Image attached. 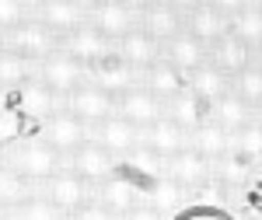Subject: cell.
Returning <instances> with one entry per match:
<instances>
[{
  "instance_id": "obj_7",
  "label": "cell",
  "mask_w": 262,
  "mask_h": 220,
  "mask_svg": "<svg viewBox=\"0 0 262 220\" xmlns=\"http://www.w3.org/2000/svg\"><path fill=\"white\" fill-rule=\"evenodd\" d=\"M63 108L95 129L98 122H105V119H112V116H116V98L88 80V84H81L74 95H67V98H63Z\"/></svg>"
},
{
  "instance_id": "obj_30",
  "label": "cell",
  "mask_w": 262,
  "mask_h": 220,
  "mask_svg": "<svg viewBox=\"0 0 262 220\" xmlns=\"http://www.w3.org/2000/svg\"><path fill=\"white\" fill-rule=\"evenodd\" d=\"M35 80V63L18 56V53H11V49H4L0 53V91H18L25 84H32Z\"/></svg>"
},
{
  "instance_id": "obj_11",
  "label": "cell",
  "mask_w": 262,
  "mask_h": 220,
  "mask_svg": "<svg viewBox=\"0 0 262 220\" xmlns=\"http://www.w3.org/2000/svg\"><path fill=\"white\" fill-rule=\"evenodd\" d=\"M91 189H95V185H88L77 171L63 168L60 175H53V179L46 182V200L53 203V206H60L67 217H74L84 203L95 200V192H91Z\"/></svg>"
},
{
  "instance_id": "obj_15",
  "label": "cell",
  "mask_w": 262,
  "mask_h": 220,
  "mask_svg": "<svg viewBox=\"0 0 262 220\" xmlns=\"http://www.w3.org/2000/svg\"><path fill=\"white\" fill-rule=\"evenodd\" d=\"M91 140L101 143L112 158H126L129 150H137L143 143V129H137L133 122L119 119V116H112V119L98 122V126L91 129Z\"/></svg>"
},
{
  "instance_id": "obj_20",
  "label": "cell",
  "mask_w": 262,
  "mask_h": 220,
  "mask_svg": "<svg viewBox=\"0 0 262 220\" xmlns=\"http://www.w3.org/2000/svg\"><path fill=\"white\" fill-rule=\"evenodd\" d=\"M171 179L179 182L182 189H203V185H210V175H213V161H206L200 150H192V147H185L179 158L168 161V168H164Z\"/></svg>"
},
{
  "instance_id": "obj_35",
  "label": "cell",
  "mask_w": 262,
  "mask_h": 220,
  "mask_svg": "<svg viewBox=\"0 0 262 220\" xmlns=\"http://www.w3.org/2000/svg\"><path fill=\"white\" fill-rule=\"evenodd\" d=\"M171 220H238V217L227 206H221V203H189Z\"/></svg>"
},
{
  "instance_id": "obj_5",
  "label": "cell",
  "mask_w": 262,
  "mask_h": 220,
  "mask_svg": "<svg viewBox=\"0 0 262 220\" xmlns=\"http://www.w3.org/2000/svg\"><path fill=\"white\" fill-rule=\"evenodd\" d=\"M7 108H14L21 119L46 122V119H53L56 112H63V98L56 91H49L46 84L32 80V84H25V87H18V91L7 95Z\"/></svg>"
},
{
  "instance_id": "obj_31",
  "label": "cell",
  "mask_w": 262,
  "mask_h": 220,
  "mask_svg": "<svg viewBox=\"0 0 262 220\" xmlns=\"http://www.w3.org/2000/svg\"><path fill=\"white\" fill-rule=\"evenodd\" d=\"M189 91H196L210 108H213V101L217 98H224L227 91H231V80L224 77L221 70H213L210 63H203L196 74H189Z\"/></svg>"
},
{
  "instance_id": "obj_39",
  "label": "cell",
  "mask_w": 262,
  "mask_h": 220,
  "mask_svg": "<svg viewBox=\"0 0 262 220\" xmlns=\"http://www.w3.org/2000/svg\"><path fill=\"white\" fill-rule=\"evenodd\" d=\"M0 220H14V210L7 203H0Z\"/></svg>"
},
{
  "instance_id": "obj_2",
  "label": "cell",
  "mask_w": 262,
  "mask_h": 220,
  "mask_svg": "<svg viewBox=\"0 0 262 220\" xmlns=\"http://www.w3.org/2000/svg\"><path fill=\"white\" fill-rule=\"evenodd\" d=\"M35 80L46 84L49 91H56L60 98H67L81 84L91 80V67L77 63L74 56H67V53H53V56H46L42 63H35Z\"/></svg>"
},
{
  "instance_id": "obj_25",
  "label": "cell",
  "mask_w": 262,
  "mask_h": 220,
  "mask_svg": "<svg viewBox=\"0 0 262 220\" xmlns=\"http://www.w3.org/2000/svg\"><path fill=\"white\" fill-rule=\"evenodd\" d=\"M143 196H147V206H154L164 220H171L182 210V196H185V189H182V185L171 179L168 171H161L158 179L143 189Z\"/></svg>"
},
{
  "instance_id": "obj_4",
  "label": "cell",
  "mask_w": 262,
  "mask_h": 220,
  "mask_svg": "<svg viewBox=\"0 0 262 220\" xmlns=\"http://www.w3.org/2000/svg\"><path fill=\"white\" fill-rule=\"evenodd\" d=\"M185 32L210 49L224 35H231V7L227 4H189L185 7Z\"/></svg>"
},
{
  "instance_id": "obj_8",
  "label": "cell",
  "mask_w": 262,
  "mask_h": 220,
  "mask_svg": "<svg viewBox=\"0 0 262 220\" xmlns=\"http://www.w3.org/2000/svg\"><path fill=\"white\" fill-rule=\"evenodd\" d=\"M140 28L158 42V46H168V42L185 32V7L179 4H143L140 7Z\"/></svg>"
},
{
  "instance_id": "obj_22",
  "label": "cell",
  "mask_w": 262,
  "mask_h": 220,
  "mask_svg": "<svg viewBox=\"0 0 262 220\" xmlns=\"http://www.w3.org/2000/svg\"><path fill=\"white\" fill-rule=\"evenodd\" d=\"M161 60H168L175 70H179V74H185V77H189V74H196L203 63L210 60V49H206L196 35L182 32V35H175V39L161 49Z\"/></svg>"
},
{
  "instance_id": "obj_32",
  "label": "cell",
  "mask_w": 262,
  "mask_h": 220,
  "mask_svg": "<svg viewBox=\"0 0 262 220\" xmlns=\"http://www.w3.org/2000/svg\"><path fill=\"white\" fill-rule=\"evenodd\" d=\"M231 150L262 168V122L252 119L248 126H242L238 133H231Z\"/></svg>"
},
{
  "instance_id": "obj_10",
  "label": "cell",
  "mask_w": 262,
  "mask_h": 220,
  "mask_svg": "<svg viewBox=\"0 0 262 220\" xmlns=\"http://www.w3.org/2000/svg\"><path fill=\"white\" fill-rule=\"evenodd\" d=\"M7 49L18 53V56H25V60H32V63H42L46 56L60 53V39L32 18V21H25L21 28H14V32L7 35Z\"/></svg>"
},
{
  "instance_id": "obj_23",
  "label": "cell",
  "mask_w": 262,
  "mask_h": 220,
  "mask_svg": "<svg viewBox=\"0 0 262 220\" xmlns=\"http://www.w3.org/2000/svg\"><path fill=\"white\" fill-rule=\"evenodd\" d=\"M112 49H116V46H112L108 39H101L91 25H84V28H77V32H70V35H63V39H60V53L74 56V60L84 63V67L98 63L101 56L112 53Z\"/></svg>"
},
{
  "instance_id": "obj_12",
  "label": "cell",
  "mask_w": 262,
  "mask_h": 220,
  "mask_svg": "<svg viewBox=\"0 0 262 220\" xmlns=\"http://www.w3.org/2000/svg\"><path fill=\"white\" fill-rule=\"evenodd\" d=\"M91 84L101 87V91H108L112 98H119L126 91H133L137 84H140V74L133 70V67H126L119 60V53L112 49V53H105L98 63H91Z\"/></svg>"
},
{
  "instance_id": "obj_6",
  "label": "cell",
  "mask_w": 262,
  "mask_h": 220,
  "mask_svg": "<svg viewBox=\"0 0 262 220\" xmlns=\"http://www.w3.org/2000/svg\"><path fill=\"white\" fill-rule=\"evenodd\" d=\"M88 11L91 4H67V0H46V4H32V18L42 28H49L56 39L70 35L88 25Z\"/></svg>"
},
{
  "instance_id": "obj_27",
  "label": "cell",
  "mask_w": 262,
  "mask_h": 220,
  "mask_svg": "<svg viewBox=\"0 0 262 220\" xmlns=\"http://www.w3.org/2000/svg\"><path fill=\"white\" fill-rule=\"evenodd\" d=\"M231 35L245 42L252 53L262 46V7L259 4H238L231 7Z\"/></svg>"
},
{
  "instance_id": "obj_42",
  "label": "cell",
  "mask_w": 262,
  "mask_h": 220,
  "mask_svg": "<svg viewBox=\"0 0 262 220\" xmlns=\"http://www.w3.org/2000/svg\"><path fill=\"white\" fill-rule=\"evenodd\" d=\"M4 49H7V35L0 32V53H4Z\"/></svg>"
},
{
  "instance_id": "obj_9",
  "label": "cell",
  "mask_w": 262,
  "mask_h": 220,
  "mask_svg": "<svg viewBox=\"0 0 262 220\" xmlns=\"http://www.w3.org/2000/svg\"><path fill=\"white\" fill-rule=\"evenodd\" d=\"M42 140L49 143V147H56L63 158H70L74 150H81L84 143L91 140V126L63 108V112H56L53 119L42 122Z\"/></svg>"
},
{
  "instance_id": "obj_24",
  "label": "cell",
  "mask_w": 262,
  "mask_h": 220,
  "mask_svg": "<svg viewBox=\"0 0 262 220\" xmlns=\"http://www.w3.org/2000/svg\"><path fill=\"white\" fill-rule=\"evenodd\" d=\"M116 53H119V60L126 63V67H133L137 74H143L147 67H154V63L161 60V46L150 39L143 28H133L129 35H122V39L116 42Z\"/></svg>"
},
{
  "instance_id": "obj_1",
  "label": "cell",
  "mask_w": 262,
  "mask_h": 220,
  "mask_svg": "<svg viewBox=\"0 0 262 220\" xmlns=\"http://www.w3.org/2000/svg\"><path fill=\"white\" fill-rule=\"evenodd\" d=\"M63 161L67 158H63L56 147H49L46 140H25L21 147H14V150L7 154V164L18 171L21 179L35 182V185H46L53 175H60Z\"/></svg>"
},
{
  "instance_id": "obj_43",
  "label": "cell",
  "mask_w": 262,
  "mask_h": 220,
  "mask_svg": "<svg viewBox=\"0 0 262 220\" xmlns=\"http://www.w3.org/2000/svg\"><path fill=\"white\" fill-rule=\"evenodd\" d=\"M255 63H259V67H262V46H259V49H255Z\"/></svg>"
},
{
  "instance_id": "obj_3",
  "label": "cell",
  "mask_w": 262,
  "mask_h": 220,
  "mask_svg": "<svg viewBox=\"0 0 262 220\" xmlns=\"http://www.w3.org/2000/svg\"><path fill=\"white\" fill-rule=\"evenodd\" d=\"M140 7L143 4H116V0H105V4H91L88 11V25L98 32L101 39H108L112 46L129 35L133 28H140Z\"/></svg>"
},
{
  "instance_id": "obj_14",
  "label": "cell",
  "mask_w": 262,
  "mask_h": 220,
  "mask_svg": "<svg viewBox=\"0 0 262 220\" xmlns=\"http://www.w3.org/2000/svg\"><path fill=\"white\" fill-rule=\"evenodd\" d=\"M143 147H147L154 158L171 161V158H179L182 150L189 147V133H185L179 122L164 112L154 126H147V129H143Z\"/></svg>"
},
{
  "instance_id": "obj_44",
  "label": "cell",
  "mask_w": 262,
  "mask_h": 220,
  "mask_svg": "<svg viewBox=\"0 0 262 220\" xmlns=\"http://www.w3.org/2000/svg\"><path fill=\"white\" fill-rule=\"evenodd\" d=\"M255 119H259V122H262V108H259V112H255Z\"/></svg>"
},
{
  "instance_id": "obj_41",
  "label": "cell",
  "mask_w": 262,
  "mask_h": 220,
  "mask_svg": "<svg viewBox=\"0 0 262 220\" xmlns=\"http://www.w3.org/2000/svg\"><path fill=\"white\" fill-rule=\"evenodd\" d=\"M7 108V91H0V112Z\"/></svg>"
},
{
  "instance_id": "obj_26",
  "label": "cell",
  "mask_w": 262,
  "mask_h": 220,
  "mask_svg": "<svg viewBox=\"0 0 262 220\" xmlns=\"http://www.w3.org/2000/svg\"><path fill=\"white\" fill-rule=\"evenodd\" d=\"M164 112H168L171 119L179 122V126L185 129V133H189V137H192V133H196V129L203 126V122L210 119V105H206V101H203L196 91H189V87H185V91H182V95L171 101Z\"/></svg>"
},
{
  "instance_id": "obj_38",
  "label": "cell",
  "mask_w": 262,
  "mask_h": 220,
  "mask_svg": "<svg viewBox=\"0 0 262 220\" xmlns=\"http://www.w3.org/2000/svg\"><path fill=\"white\" fill-rule=\"evenodd\" d=\"M119 220H164L154 206H147V203H140V206H133L126 217H119Z\"/></svg>"
},
{
  "instance_id": "obj_34",
  "label": "cell",
  "mask_w": 262,
  "mask_h": 220,
  "mask_svg": "<svg viewBox=\"0 0 262 220\" xmlns=\"http://www.w3.org/2000/svg\"><path fill=\"white\" fill-rule=\"evenodd\" d=\"M14 220H70V217L63 213L60 206H53L46 196H35V200L21 203L14 210Z\"/></svg>"
},
{
  "instance_id": "obj_40",
  "label": "cell",
  "mask_w": 262,
  "mask_h": 220,
  "mask_svg": "<svg viewBox=\"0 0 262 220\" xmlns=\"http://www.w3.org/2000/svg\"><path fill=\"white\" fill-rule=\"evenodd\" d=\"M7 154H11V150H7V147H0V171L7 168Z\"/></svg>"
},
{
  "instance_id": "obj_36",
  "label": "cell",
  "mask_w": 262,
  "mask_h": 220,
  "mask_svg": "<svg viewBox=\"0 0 262 220\" xmlns=\"http://www.w3.org/2000/svg\"><path fill=\"white\" fill-rule=\"evenodd\" d=\"M25 21H32V4H18V0H0V32L11 35Z\"/></svg>"
},
{
  "instance_id": "obj_13",
  "label": "cell",
  "mask_w": 262,
  "mask_h": 220,
  "mask_svg": "<svg viewBox=\"0 0 262 220\" xmlns=\"http://www.w3.org/2000/svg\"><path fill=\"white\" fill-rule=\"evenodd\" d=\"M67 168H70V171H77L88 185H101L105 179H112V175H116V168H119V164H116V158H112L101 143L88 140L81 150H74V154L67 158Z\"/></svg>"
},
{
  "instance_id": "obj_28",
  "label": "cell",
  "mask_w": 262,
  "mask_h": 220,
  "mask_svg": "<svg viewBox=\"0 0 262 220\" xmlns=\"http://www.w3.org/2000/svg\"><path fill=\"white\" fill-rule=\"evenodd\" d=\"M210 119L217 122V126H224L227 133H238L242 126H248V122L255 119V108H248L234 91H227L224 98L213 101V108H210Z\"/></svg>"
},
{
  "instance_id": "obj_19",
  "label": "cell",
  "mask_w": 262,
  "mask_h": 220,
  "mask_svg": "<svg viewBox=\"0 0 262 220\" xmlns=\"http://www.w3.org/2000/svg\"><path fill=\"white\" fill-rule=\"evenodd\" d=\"M255 171H259V164H252V161H245L242 154H224L221 161H213V175H210V185H217L224 192H245L248 189V182L255 179Z\"/></svg>"
},
{
  "instance_id": "obj_21",
  "label": "cell",
  "mask_w": 262,
  "mask_h": 220,
  "mask_svg": "<svg viewBox=\"0 0 262 220\" xmlns=\"http://www.w3.org/2000/svg\"><path fill=\"white\" fill-rule=\"evenodd\" d=\"M210 67L213 70H221L227 80H234L242 70H248L252 63H255V53L245 46V42H238L234 35H224L217 46H210Z\"/></svg>"
},
{
  "instance_id": "obj_18",
  "label": "cell",
  "mask_w": 262,
  "mask_h": 220,
  "mask_svg": "<svg viewBox=\"0 0 262 220\" xmlns=\"http://www.w3.org/2000/svg\"><path fill=\"white\" fill-rule=\"evenodd\" d=\"M140 196H143V189L137 182H129L126 175H119V171L112 179H105L101 185H95V200L105 210H112L116 217H126L133 206H140Z\"/></svg>"
},
{
  "instance_id": "obj_17",
  "label": "cell",
  "mask_w": 262,
  "mask_h": 220,
  "mask_svg": "<svg viewBox=\"0 0 262 220\" xmlns=\"http://www.w3.org/2000/svg\"><path fill=\"white\" fill-rule=\"evenodd\" d=\"M140 87H143V91H150V95L168 108V105H171V101L189 87V77L179 74L168 60H158L154 67H147V70L140 74Z\"/></svg>"
},
{
  "instance_id": "obj_33",
  "label": "cell",
  "mask_w": 262,
  "mask_h": 220,
  "mask_svg": "<svg viewBox=\"0 0 262 220\" xmlns=\"http://www.w3.org/2000/svg\"><path fill=\"white\" fill-rule=\"evenodd\" d=\"M231 91H234L248 108L259 112V108H262V67H259V63H252L248 70H242L238 77L231 80Z\"/></svg>"
},
{
  "instance_id": "obj_29",
  "label": "cell",
  "mask_w": 262,
  "mask_h": 220,
  "mask_svg": "<svg viewBox=\"0 0 262 220\" xmlns=\"http://www.w3.org/2000/svg\"><path fill=\"white\" fill-rule=\"evenodd\" d=\"M189 147L200 150L206 161H221L224 154H231V133H227L224 126H217L213 119H206L200 129L189 137Z\"/></svg>"
},
{
  "instance_id": "obj_16",
  "label": "cell",
  "mask_w": 262,
  "mask_h": 220,
  "mask_svg": "<svg viewBox=\"0 0 262 220\" xmlns=\"http://www.w3.org/2000/svg\"><path fill=\"white\" fill-rule=\"evenodd\" d=\"M116 116L126 122H133L137 129H147V126H154V122L164 116V105L150 91H143L140 84L133 87V91H126L116 98Z\"/></svg>"
},
{
  "instance_id": "obj_37",
  "label": "cell",
  "mask_w": 262,
  "mask_h": 220,
  "mask_svg": "<svg viewBox=\"0 0 262 220\" xmlns=\"http://www.w3.org/2000/svg\"><path fill=\"white\" fill-rule=\"evenodd\" d=\"M70 220H119V217H116L112 210H105L98 200H91V203H84V206H81V210H77Z\"/></svg>"
}]
</instances>
